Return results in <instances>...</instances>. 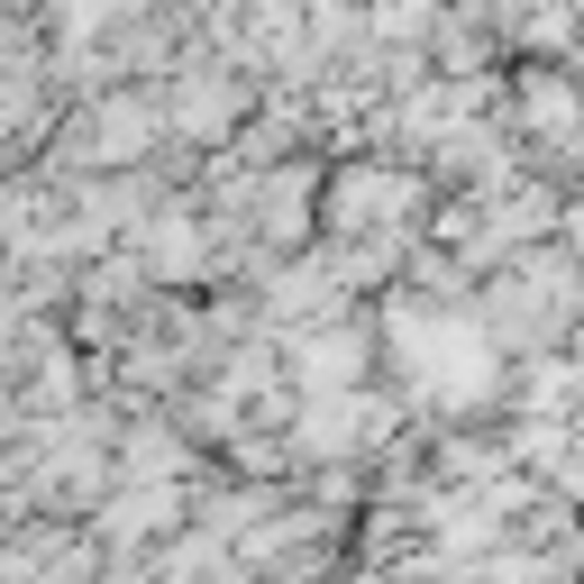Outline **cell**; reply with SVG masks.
Wrapping results in <instances>:
<instances>
[{"label": "cell", "instance_id": "1", "mask_svg": "<svg viewBox=\"0 0 584 584\" xmlns=\"http://www.w3.org/2000/svg\"><path fill=\"white\" fill-rule=\"evenodd\" d=\"M357 192H366V211H384V192H393V174H366V183H357ZM329 228H338V238H357V228H366V219H347V211H338V219H329Z\"/></svg>", "mask_w": 584, "mask_h": 584}]
</instances>
